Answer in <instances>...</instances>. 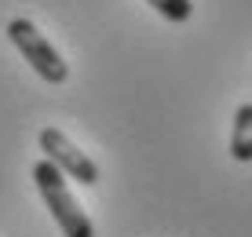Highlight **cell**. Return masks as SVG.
Here are the masks:
<instances>
[{
	"label": "cell",
	"instance_id": "1",
	"mask_svg": "<svg viewBox=\"0 0 252 237\" xmlns=\"http://www.w3.org/2000/svg\"><path fill=\"white\" fill-rule=\"evenodd\" d=\"M33 182H37L44 205L51 208V219L59 223V230H63L66 237H95L92 219L84 215V208L73 201V194H69V186L63 179V172H59L48 157L33 164Z\"/></svg>",
	"mask_w": 252,
	"mask_h": 237
},
{
	"label": "cell",
	"instance_id": "2",
	"mask_svg": "<svg viewBox=\"0 0 252 237\" xmlns=\"http://www.w3.org/2000/svg\"><path fill=\"white\" fill-rule=\"evenodd\" d=\"M7 37H11V44L22 51L26 62L37 69L40 81H48V84H66L69 66L63 62V55L51 48V40H48L30 19H11V22H7Z\"/></svg>",
	"mask_w": 252,
	"mask_h": 237
},
{
	"label": "cell",
	"instance_id": "3",
	"mask_svg": "<svg viewBox=\"0 0 252 237\" xmlns=\"http://www.w3.org/2000/svg\"><path fill=\"white\" fill-rule=\"evenodd\" d=\"M40 150H44V157L55 164L59 172L69 175V179H77L81 186H95V182H99V164H95L84 150H77L59 128H44L40 131Z\"/></svg>",
	"mask_w": 252,
	"mask_h": 237
},
{
	"label": "cell",
	"instance_id": "4",
	"mask_svg": "<svg viewBox=\"0 0 252 237\" xmlns=\"http://www.w3.org/2000/svg\"><path fill=\"white\" fill-rule=\"evenodd\" d=\"M230 157L241 164L252 161V102H241L230 128Z\"/></svg>",
	"mask_w": 252,
	"mask_h": 237
},
{
	"label": "cell",
	"instance_id": "5",
	"mask_svg": "<svg viewBox=\"0 0 252 237\" xmlns=\"http://www.w3.org/2000/svg\"><path fill=\"white\" fill-rule=\"evenodd\" d=\"M146 4L168 22H187L190 15H194V4H190V0H146Z\"/></svg>",
	"mask_w": 252,
	"mask_h": 237
}]
</instances>
